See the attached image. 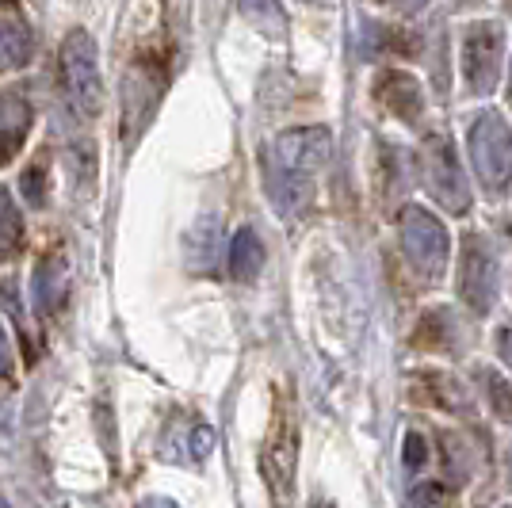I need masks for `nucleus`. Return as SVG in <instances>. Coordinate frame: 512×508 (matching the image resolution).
<instances>
[{"instance_id": "1", "label": "nucleus", "mask_w": 512, "mask_h": 508, "mask_svg": "<svg viewBox=\"0 0 512 508\" xmlns=\"http://www.w3.org/2000/svg\"><path fill=\"white\" fill-rule=\"evenodd\" d=\"M62 65L77 104L85 107V115H96V46H92V39L73 31L62 50Z\"/></svg>"}]
</instances>
